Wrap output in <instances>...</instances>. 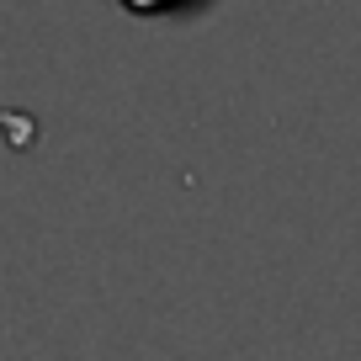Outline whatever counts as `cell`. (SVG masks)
I'll return each instance as SVG.
<instances>
[{
  "instance_id": "obj_1",
  "label": "cell",
  "mask_w": 361,
  "mask_h": 361,
  "mask_svg": "<svg viewBox=\"0 0 361 361\" xmlns=\"http://www.w3.org/2000/svg\"><path fill=\"white\" fill-rule=\"evenodd\" d=\"M128 16H176V11H192L202 0H117Z\"/></svg>"
}]
</instances>
